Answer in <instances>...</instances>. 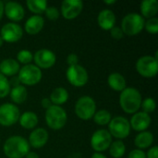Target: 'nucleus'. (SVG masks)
<instances>
[{
	"label": "nucleus",
	"mask_w": 158,
	"mask_h": 158,
	"mask_svg": "<svg viewBox=\"0 0 158 158\" xmlns=\"http://www.w3.org/2000/svg\"><path fill=\"white\" fill-rule=\"evenodd\" d=\"M3 151L7 158H23L30 152V144L24 137L15 135L6 140Z\"/></svg>",
	"instance_id": "1"
},
{
	"label": "nucleus",
	"mask_w": 158,
	"mask_h": 158,
	"mask_svg": "<svg viewBox=\"0 0 158 158\" xmlns=\"http://www.w3.org/2000/svg\"><path fill=\"white\" fill-rule=\"evenodd\" d=\"M143 97L138 89L127 87L119 95V105L122 110L127 114H135L141 108Z\"/></svg>",
	"instance_id": "2"
},
{
	"label": "nucleus",
	"mask_w": 158,
	"mask_h": 158,
	"mask_svg": "<svg viewBox=\"0 0 158 158\" xmlns=\"http://www.w3.org/2000/svg\"><path fill=\"white\" fill-rule=\"evenodd\" d=\"M44 118L47 126L50 129L58 131L65 127L68 121V115L63 107L58 106H52L46 109Z\"/></svg>",
	"instance_id": "3"
},
{
	"label": "nucleus",
	"mask_w": 158,
	"mask_h": 158,
	"mask_svg": "<svg viewBox=\"0 0 158 158\" xmlns=\"http://www.w3.org/2000/svg\"><path fill=\"white\" fill-rule=\"evenodd\" d=\"M145 20L139 13H129L121 21V30L124 35L134 36L139 34L144 28Z\"/></svg>",
	"instance_id": "4"
},
{
	"label": "nucleus",
	"mask_w": 158,
	"mask_h": 158,
	"mask_svg": "<svg viewBox=\"0 0 158 158\" xmlns=\"http://www.w3.org/2000/svg\"><path fill=\"white\" fill-rule=\"evenodd\" d=\"M74 110L80 119L90 120L96 112V103L91 96L84 95L77 100Z\"/></svg>",
	"instance_id": "5"
},
{
	"label": "nucleus",
	"mask_w": 158,
	"mask_h": 158,
	"mask_svg": "<svg viewBox=\"0 0 158 158\" xmlns=\"http://www.w3.org/2000/svg\"><path fill=\"white\" fill-rule=\"evenodd\" d=\"M43 73L42 70L33 64L25 65L20 68L18 78L21 85L26 86H33L39 83L42 80Z\"/></svg>",
	"instance_id": "6"
},
{
	"label": "nucleus",
	"mask_w": 158,
	"mask_h": 158,
	"mask_svg": "<svg viewBox=\"0 0 158 158\" xmlns=\"http://www.w3.org/2000/svg\"><path fill=\"white\" fill-rule=\"evenodd\" d=\"M136 70L144 78H153L156 76L158 71L157 53L155 56H143L136 62Z\"/></svg>",
	"instance_id": "7"
},
{
	"label": "nucleus",
	"mask_w": 158,
	"mask_h": 158,
	"mask_svg": "<svg viewBox=\"0 0 158 158\" xmlns=\"http://www.w3.org/2000/svg\"><path fill=\"white\" fill-rule=\"evenodd\" d=\"M108 132L112 138L118 140H123L127 138L131 133V125L130 121L121 116L112 118L111 121L108 124Z\"/></svg>",
	"instance_id": "8"
},
{
	"label": "nucleus",
	"mask_w": 158,
	"mask_h": 158,
	"mask_svg": "<svg viewBox=\"0 0 158 158\" xmlns=\"http://www.w3.org/2000/svg\"><path fill=\"white\" fill-rule=\"evenodd\" d=\"M66 77L68 81L74 87H83L89 80L87 70L80 64L69 67L66 71Z\"/></svg>",
	"instance_id": "9"
},
{
	"label": "nucleus",
	"mask_w": 158,
	"mask_h": 158,
	"mask_svg": "<svg viewBox=\"0 0 158 158\" xmlns=\"http://www.w3.org/2000/svg\"><path fill=\"white\" fill-rule=\"evenodd\" d=\"M20 117L19 107L10 103H5L0 106V125L10 127L15 125Z\"/></svg>",
	"instance_id": "10"
},
{
	"label": "nucleus",
	"mask_w": 158,
	"mask_h": 158,
	"mask_svg": "<svg viewBox=\"0 0 158 158\" xmlns=\"http://www.w3.org/2000/svg\"><path fill=\"white\" fill-rule=\"evenodd\" d=\"M112 139L113 138L107 130H97L91 137V146L95 153H102L109 148L112 143Z\"/></svg>",
	"instance_id": "11"
},
{
	"label": "nucleus",
	"mask_w": 158,
	"mask_h": 158,
	"mask_svg": "<svg viewBox=\"0 0 158 158\" xmlns=\"http://www.w3.org/2000/svg\"><path fill=\"white\" fill-rule=\"evenodd\" d=\"M33 60L35 62L34 65L42 70L52 68L56 64V56L52 50L43 48L35 52L33 56Z\"/></svg>",
	"instance_id": "12"
},
{
	"label": "nucleus",
	"mask_w": 158,
	"mask_h": 158,
	"mask_svg": "<svg viewBox=\"0 0 158 158\" xmlns=\"http://www.w3.org/2000/svg\"><path fill=\"white\" fill-rule=\"evenodd\" d=\"M0 36L4 42L6 43H16L19 41L23 36L22 28L14 22H8L3 25L0 31Z\"/></svg>",
	"instance_id": "13"
},
{
	"label": "nucleus",
	"mask_w": 158,
	"mask_h": 158,
	"mask_svg": "<svg viewBox=\"0 0 158 158\" xmlns=\"http://www.w3.org/2000/svg\"><path fill=\"white\" fill-rule=\"evenodd\" d=\"M83 9V2L81 0H64L61 3V14L66 19H76Z\"/></svg>",
	"instance_id": "14"
},
{
	"label": "nucleus",
	"mask_w": 158,
	"mask_h": 158,
	"mask_svg": "<svg viewBox=\"0 0 158 158\" xmlns=\"http://www.w3.org/2000/svg\"><path fill=\"white\" fill-rule=\"evenodd\" d=\"M4 14L11 21L18 22L23 19L25 16L24 7L18 2L9 1L4 4Z\"/></svg>",
	"instance_id": "15"
},
{
	"label": "nucleus",
	"mask_w": 158,
	"mask_h": 158,
	"mask_svg": "<svg viewBox=\"0 0 158 158\" xmlns=\"http://www.w3.org/2000/svg\"><path fill=\"white\" fill-rule=\"evenodd\" d=\"M151 123H152V118L150 115L143 111L136 112L135 114H133V116L130 120L131 129L139 132L145 131L149 128Z\"/></svg>",
	"instance_id": "16"
},
{
	"label": "nucleus",
	"mask_w": 158,
	"mask_h": 158,
	"mask_svg": "<svg viewBox=\"0 0 158 158\" xmlns=\"http://www.w3.org/2000/svg\"><path fill=\"white\" fill-rule=\"evenodd\" d=\"M48 139H49V134L47 131L44 128H37L31 132L28 143L30 144V147L31 146L32 148L40 149L43 148L47 143Z\"/></svg>",
	"instance_id": "17"
},
{
	"label": "nucleus",
	"mask_w": 158,
	"mask_h": 158,
	"mask_svg": "<svg viewBox=\"0 0 158 158\" xmlns=\"http://www.w3.org/2000/svg\"><path fill=\"white\" fill-rule=\"evenodd\" d=\"M97 23L104 31H110L116 24V15L111 9H103L97 16Z\"/></svg>",
	"instance_id": "18"
},
{
	"label": "nucleus",
	"mask_w": 158,
	"mask_h": 158,
	"mask_svg": "<svg viewBox=\"0 0 158 158\" xmlns=\"http://www.w3.org/2000/svg\"><path fill=\"white\" fill-rule=\"evenodd\" d=\"M44 26V19L41 15H33L30 17L24 25L25 31L30 35L38 34Z\"/></svg>",
	"instance_id": "19"
},
{
	"label": "nucleus",
	"mask_w": 158,
	"mask_h": 158,
	"mask_svg": "<svg viewBox=\"0 0 158 158\" xmlns=\"http://www.w3.org/2000/svg\"><path fill=\"white\" fill-rule=\"evenodd\" d=\"M20 69V66L16 59L13 58H6L0 63V73L4 76L14 77L19 73Z\"/></svg>",
	"instance_id": "20"
},
{
	"label": "nucleus",
	"mask_w": 158,
	"mask_h": 158,
	"mask_svg": "<svg viewBox=\"0 0 158 158\" xmlns=\"http://www.w3.org/2000/svg\"><path fill=\"white\" fill-rule=\"evenodd\" d=\"M141 16L144 19H151L156 17L158 12L157 0H143L140 5Z\"/></svg>",
	"instance_id": "21"
},
{
	"label": "nucleus",
	"mask_w": 158,
	"mask_h": 158,
	"mask_svg": "<svg viewBox=\"0 0 158 158\" xmlns=\"http://www.w3.org/2000/svg\"><path fill=\"white\" fill-rule=\"evenodd\" d=\"M154 135L150 131H142L138 133L134 139V144L140 150H144L150 148L154 143Z\"/></svg>",
	"instance_id": "22"
},
{
	"label": "nucleus",
	"mask_w": 158,
	"mask_h": 158,
	"mask_svg": "<svg viewBox=\"0 0 158 158\" xmlns=\"http://www.w3.org/2000/svg\"><path fill=\"white\" fill-rule=\"evenodd\" d=\"M107 82L109 87L116 92L121 93L124 89L127 88V82L125 78L118 72L111 73L107 78Z\"/></svg>",
	"instance_id": "23"
},
{
	"label": "nucleus",
	"mask_w": 158,
	"mask_h": 158,
	"mask_svg": "<svg viewBox=\"0 0 158 158\" xmlns=\"http://www.w3.org/2000/svg\"><path fill=\"white\" fill-rule=\"evenodd\" d=\"M19 122L23 129L33 130L38 125L39 118L35 113H33L31 111H27V112H24L23 114L20 115Z\"/></svg>",
	"instance_id": "24"
},
{
	"label": "nucleus",
	"mask_w": 158,
	"mask_h": 158,
	"mask_svg": "<svg viewBox=\"0 0 158 158\" xmlns=\"http://www.w3.org/2000/svg\"><path fill=\"white\" fill-rule=\"evenodd\" d=\"M49 99L52 102L53 106H61L69 100V92L64 87H56L52 91Z\"/></svg>",
	"instance_id": "25"
},
{
	"label": "nucleus",
	"mask_w": 158,
	"mask_h": 158,
	"mask_svg": "<svg viewBox=\"0 0 158 158\" xmlns=\"http://www.w3.org/2000/svg\"><path fill=\"white\" fill-rule=\"evenodd\" d=\"M9 94H10V98L14 104L20 105L26 101L27 96H28V92H27V89L25 86L19 84L18 86L13 87L10 90Z\"/></svg>",
	"instance_id": "26"
},
{
	"label": "nucleus",
	"mask_w": 158,
	"mask_h": 158,
	"mask_svg": "<svg viewBox=\"0 0 158 158\" xmlns=\"http://www.w3.org/2000/svg\"><path fill=\"white\" fill-rule=\"evenodd\" d=\"M108 149L110 156L113 158H121L126 153V145L120 140L112 142Z\"/></svg>",
	"instance_id": "27"
},
{
	"label": "nucleus",
	"mask_w": 158,
	"mask_h": 158,
	"mask_svg": "<svg viewBox=\"0 0 158 158\" xmlns=\"http://www.w3.org/2000/svg\"><path fill=\"white\" fill-rule=\"evenodd\" d=\"M26 5L29 10L36 15L44 13L47 7V2L45 0H28Z\"/></svg>",
	"instance_id": "28"
},
{
	"label": "nucleus",
	"mask_w": 158,
	"mask_h": 158,
	"mask_svg": "<svg viewBox=\"0 0 158 158\" xmlns=\"http://www.w3.org/2000/svg\"><path fill=\"white\" fill-rule=\"evenodd\" d=\"M94 121L100 126H106L108 125L109 122L112 119V116L111 113L106 110V109H100L98 111H96L93 117Z\"/></svg>",
	"instance_id": "29"
},
{
	"label": "nucleus",
	"mask_w": 158,
	"mask_h": 158,
	"mask_svg": "<svg viewBox=\"0 0 158 158\" xmlns=\"http://www.w3.org/2000/svg\"><path fill=\"white\" fill-rule=\"evenodd\" d=\"M33 59V56L31 52L28 49H21L17 54V61L18 63H21L24 66L31 64V62Z\"/></svg>",
	"instance_id": "30"
},
{
	"label": "nucleus",
	"mask_w": 158,
	"mask_h": 158,
	"mask_svg": "<svg viewBox=\"0 0 158 158\" xmlns=\"http://www.w3.org/2000/svg\"><path fill=\"white\" fill-rule=\"evenodd\" d=\"M10 84L8 79L0 73V98L6 97L10 93Z\"/></svg>",
	"instance_id": "31"
},
{
	"label": "nucleus",
	"mask_w": 158,
	"mask_h": 158,
	"mask_svg": "<svg viewBox=\"0 0 158 158\" xmlns=\"http://www.w3.org/2000/svg\"><path fill=\"white\" fill-rule=\"evenodd\" d=\"M141 107L143 109V112L150 115L151 113H153L156 110V103L155 99H153L151 97H147V98H145L144 100L142 101Z\"/></svg>",
	"instance_id": "32"
},
{
	"label": "nucleus",
	"mask_w": 158,
	"mask_h": 158,
	"mask_svg": "<svg viewBox=\"0 0 158 158\" xmlns=\"http://www.w3.org/2000/svg\"><path fill=\"white\" fill-rule=\"evenodd\" d=\"M144 28L148 33L156 34L158 32V19L156 17L148 19L144 23Z\"/></svg>",
	"instance_id": "33"
},
{
	"label": "nucleus",
	"mask_w": 158,
	"mask_h": 158,
	"mask_svg": "<svg viewBox=\"0 0 158 158\" xmlns=\"http://www.w3.org/2000/svg\"><path fill=\"white\" fill-rule=\"evenodd\" d=\"M44 13H45L46 18L48 19H50V20H56L60 16V12L56 6H48V7H46Z\"/></svg>",
	"instance_id": "34"
},
{
	"label": "nucleus",
	"mask_w": 158,
	"mask_h": 158,
	"mask_svg": "<svg viewBox=\"0 0 158 158\" xmlns=\"http://www.w3.org/2000/svg\"><path fill=\"white\" fill-rule=\"evenodd\" d=\"M110 35L113 39H116V40H120L124 37V33L121 28L118 26H115L110 30Z\"/></svg>",
	"instance_id": "35"
},
{
	"label": "nucleus",
	"mask_w": 158,
	"mask_h": 158,
	"mask_svg": "<svg viewBox=\"0 0 158 158\" xmlns=\"http://www.w3.org/2000/svg\"><path fill=\"white\" fill-rule=\"evenodd\" d=\"M128 158H146V153L140 149H134L130 152Z\"/></svg>",
	"instance_id": "36"
},
{
	"label": "nucleus",
	"mask_w": 158,
	"mask_h": 158,
	"mask_svg": "<svg viewBox=\"0 0 158 158\" xmlns=\"http://www.w3.org/2000/svg\"><path fill=\"white\" fill-rule=\"evenodd\" d=\"M67 64L69 65V67L78 65L79 64V56L76 54H69L67 56Z\"/></svg>",
	"instance_id": "37"
},
{
	"label": "nucleus",
	"mask_w": 158,
	"mask_h": 158,
	"mask_svg": "<svg viewBox=\"0 0 158 158\" xmlns=\"http://www.w3.org/2000/svg\"><path fill=\"white\" fill-rule=\"evenodd\" d=\"M146 158H158V147L153 146L146 153Z\"/></svg>",
	"instance_id": "38"
},
{
	"label": "nucleus",
	"mask_w": 158,
	"mask_h": 158,
	"mask_svg": "<svg viewBox=\"0 0 158 158\" xmlns=\"http://www.w3.org/2000/svg\"><path fill=\"white\" fill-rule=\"evenodd\" d=\"M41 104H42V106L44 108V109H48L49 107H51L53 106L52 102L50 101L49 98L45 97V98H43L42 101H41Z\"/></svg>",
	"instance_id": "39"
},
{
	"label": "nucleus",
	"mask_w": 158,
	"mask_h": 158,
	"mask_svg": "<svg viewBox=\"0 0 158 158\" xmlns=\"http://www.w3.org/2000/svg\"><path fill=\"white\" fill-rule=\"evenodd\" d=\"M19 83H20V82H19V78H18V77H13V78L11 79V81H9L10 86H11V85H13V87L19 85Z\"/></svg>",
	"instance_id": "40"
},
{
	"label": "nucleus",
	"mask_w": 158,
	"mask_h": 158,
	"mask_svg": "<svg viewBox=\"0 0 158 158\" xmlns=\"http://www.w3.org/2000/svg\"><path fill=\"white\" fill-rule=\"evenodd\" d=\"M25 158H40V157H39V156H38V154H37V153H35V152H29V153L26 155Z\"/></svg>",
	"instance_id": "41"
},
{
	"label": "nucleus",
	"mask_w": 158,
	"mask_h": 158,
	"mask_svg": "<svg viewBox=\"0 0 158 158\" xmlns=\"http://www.w3.org/2000/svg\"><path fill=\"white\" fill-rule=\"evenodd\" d=\"M91 158H106V156L102 153H94Z\"/></svg>",
	"instance_id": "42"
},
{
	"label": "nucleus",
	"mask_w": 158,
	"mask_h": 158,
	"mask_svg": "<svg viewBox=\"0 0 158 158\" xmlns=\"http://www.w3.org/2000/svg\"><path fill=\"white\" fill-rule=\"evenodd\" d=\"M3 15H4V3L0 1V20L3 18Z\"/></svg>",
	"instance_id": "43"
},
{
	"label": "nucleus",
	"mask_w": 158,
	"mask_h": 158,
	"mask_svg": "<svg viewBox=\"0 0 158 158\" xmlns=\"http://www.w3.org/2000/svg\"><path fill=\"white\" fill-rule=\"evenodd\" d=\"M116 2H117L116 0H105L104 1V3L106 5H108V6L109 5H114V4H116Z\"/></svg>",
	"instance_id": "44"
},
{
	"label": "nucleus",
	"mask_w": 158,
	"mask_h": 158,
	"mask_svg": "<svg viewBox=\"0 0 158 158\" xmlns=\"http://www.w3.org/2000/svg\"><path fill=\"white\" fill-rule=\"evenodd\" d=\"M3 44H4V41H3V39L1 38V36H0V47L3 45Z\"/></svg>",
	"instance_id": "45"
}]
</instances>
